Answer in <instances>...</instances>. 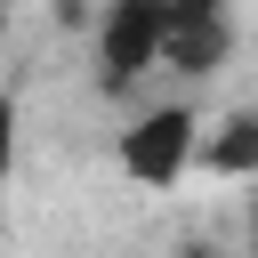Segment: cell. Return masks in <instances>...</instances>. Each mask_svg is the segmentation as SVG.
Listing matches in <instances>:
<instances>
[{"mask_svg": "<svg viewBox=\"0 0 258 258\" xmlns=\"http://www.w3.org/2000/svg\"><path fill=\"white\" fill-rule=\"evenodd\" d=\"M161 32H169V8L161 0H113L97 16V89L105 97H129L161 64Z\"/></svg>", "mask_w": 258, "mask_h": 258, "instance_id": "1", "label": "cell"}, {"mask_svg": "<svg viewBox=\"0 0 258 258\" xmlns=\"http://www.w3.org/2000/svg\"><path fill=\"white\" fill-rule=\"evenodd\" d=\"M194 105H145L129 129H121V169L137 185H177L194 169Z\"/></svg>", "mask_w": 258, "mask_h": 258, "instance_id": "2", "label": "cell"}, {"mask_svg": "<svg viewBox=\"0 0 258 258\" xmlns=\"http://www.w3.org/2000/svg\"><path fill=\"white\" fill-rule=\"evenodd\" d=\"M234 56V16L218 0H169V32H161V64L185 81H210Z\"/></svg>", "mask_w": 258, "mask_h": 258, "instance_id": "3", "label": "cell"}, {"mask_svg": "<svg viewBox=\"0 0 258 258\" xmlns=\"http://www.w3.org/2000/svg\"><path fill=\"white\" fill-rule=\"evenodd\" d=\"M202 161H210L218 177H258V105L226 113V121H218V137L202 145Z\"/></svg>", "mask_w": 258, "mask_h": 258, "instance_id": "4", "label": "cell"}, {"mask_svg": "<svg viewBox=\"0 0 258 258\" xmlns=\"http://www.w3.org/2000/svg\"><path fill=\"white\" fill-rule=\"evenodd\" d=\"M8 169H16V97L0 89V185H8Z\"/></svg>", "mask_w": 258, "mask_h": 258, "instance_id": "5", "label": "cell"}, {"mask_svg": "<svg viewBox=\"0 0 258 258\" xmlns=\"http://www.w3.org/2000/svg\"><path fill=\"white\" fill-rule=\"evenodd\" d=\"M250 258H258V194H250Z\"/></svg>", "mask_w": 258, "mask_h": 258, "instance_id": "6", "label": "cell"}, {"mask_svg": "<svg viewBox=\"0 0 258 258\" xmlns=\"http://www.w3.org/2000/svg\"><path fill=\"white\" fill-rule=\"evenodd\" d=\"M177 258H210V250H177Z\"/></svg>", "mask_w": 258, "mask_h": 258, "instance_id": "7", "label": "cell"}]
</instances>
